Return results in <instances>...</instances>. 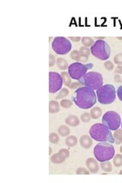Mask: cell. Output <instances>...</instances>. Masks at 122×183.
Here are the masks:
<instances>
[{
    "label": "cell",
    "mask_w": 122,
    "mask_h": 183,
    "mask_svg": "<svg viewBox=\"0 0 122 183\" xmlns=\"http://www.w3.org/2000/svg\"><path fill=\"white\" fill-rule=\"evenodd\" d=\"M80 85H81V83L80 82H73V83H72L71 85L70 86V88H71V89H75V88H80L79 86H80Z\"/></svg>",
    "instance_id": "36"
},
{
    "label": "cell",
    "mask_w": 122,
    "mask_h": 183,
    "mask_svg": "<svg viewBox=\"0 0 122 183\" xmlns=\"http://www.w3.org/2000/svg\"><path fill=\"white\" fill-rule=\"evenodd\" d=\"M93 67V64L91 63L83 64V63L76 62L70 64L68 66V73L71 79L79 80L87 73V71Z\"/></svg>",
    "instance_id": "7"
},
{
    "label": "cell",
    "mask_w": 122,
    "mask_h": 183,
    "mask_svg": "<svg viewBox=\"0 0 122 183\" xmlns=\"http://www.w3.org/2000/svg\"><path fill=\"white\" fill-rule=\"evenodd\" d=\"M50 141L52 143H57L59 141V136L56 133H51L50 134Z\"/></svg>",
    "instance_id": "27"
},
{
    "label": "cell",
    "mask_w": 122,
    "mask_h": 183,
    "mask_svg": "<svg viewBox=\"0 0 122 183\" xmlns=\"http://www.w3.org/2000/svg\"><path fill=\"white\" fill-rule=\"evenodd\" d=\"M86 166L88 170L90 171L92 173H96L99 170V163L95 159L93 158H88L86 160Z\"/></svg>",
    "instance_id": "11"
},
{
    "label": "cell",
    "mask_w": 122,
    "mask_h": 183,
    "mask_svg": "<svg viewBox=\"0 0 122 183\" xmlns=\"http://www.w3.org/2000/svg\"><path fill=\"white\" fill-rule=\"evenodd\" d=\"M57 65L60 70H66L68 67L67 61L65 59H63L62 57H59L57 60Z\"/></svg>",
    "instance_id": "19"
},
{
    "label": "cell",
    "mask_w": 122,
    "mask_h": 183,
    "mask_svg": "<svg viewBox=\"0 0 122 183\" xmlns=\"http://www.w3.org/2000/svg\"><path fill=\"white\" fill-rule=\"evenodd\" d=\"M88 56H86V55H80V57H79V60L77 61H79V62H86V61H88Z\"/></svg>",
    "instance_id": "37"
},
{
    "label": "cell",
    "mask_w": 122,
    "mask_h": 183,
    "mask_svg": "<svg viewBox=\"0 0 122 183\" xmlns=\"http://www.w3.org/2000/svg\"><path fill=\"white\" fill-rule=\"evenodd\" d=\"M117 38H118V39H121V40L122 38H119V37H117Z\"/></svg>",
    "instance_id": "45"
},
{
    "label": "cell",
    "mask_w": 122,
    "mask_h": 183,
    "mask_svg": "<svg viewBox=\"0 0 122 183\" xmlns=\"http://www.w3.org/2000/svg\"><path fill=\"white\" fill-rule=\"evenodd\" d=\"M51 152H52V149H51V148L50 147V153H49V154H51Z\"/></svg>",
    "instance_id": "42"
},
{
    "label": "cell",
    "mask_w": 122,
    "mask_h": 183,
    "mask_svg": "<svg viewBox=\"0 0 122 183\" xmlns=\"http://www.w3.org/2000/svg\"><path fill=\"white\" fill-rule=\"evenodd\" d=\"M115 73H118V74H122V66L118 65L116 66Z\"/></svg>",
    "instance_id": "38"
},
{
    "label": "cell",
    "mask_w": 122,
    "mask_h": 183,
    "mask_svg": "<svg viewBox=\"0 0 122 183\" xmlns=\"http://www.w3.org/2000/svg\"><path fill=\"white\" fill-rule=\"evenodd\" d=\"M65 123L70 127H76L79 124V120L76 115H70L66 118Z\"/></svg>",
    "instance_id": "14"
},
{
    "label": "cell",
    "mask_w": 122,
    "mask_h": 183,
    "mask_svg": "<svg viewBox=\"0 0 122 183\" xmlns=\"http://www.w3.org/2000/svg\"><path fill=\"white\" fill-rule=\"evenodd\" d=\"M90 51L94 57L101 60H107L111 56V48L104 40H97L91 47Z\"/></svg>",
    "instance_id": "5"
},
{
    "label": "cell",
    "mask_w": 122,
    "mask_h": 183,
    "mask_svg": "<svg viewBox=\"0 0 122 183\" xmlns=\"http://www.w3.org/2000/svg\"><path fill=\"white\" fill-rule=\"evenodd\" d=\"M91 115H89L88 113L86 112V113H83L81 115V120L82 121L84 122V123H88L89 121L91 120Z\"/></svg>",
    "instance_id": "28"
},
{
    "label": "cell",
    "mask_w": 122,
    "mask_h": 183,
    "mask_svg": "<svg viewBox=\"0 0 122 183\" xmlns=\"http://www.w3.org/2000/svg\"><path fill=\"white\" fill-rule=\"evenodd\" d=\"M93 153L95 159L102 163L109 161L113 158L115 154V149L111 143L102 142L95 145Z\"/></svg>",
    "instance_id": "3"
},
{
    "label": "cell",
    "mask_w": 122,
    "mask_h": 183,
    "mask_svg": "<svg viewBox=\"0 0 122 183\" xmlns=\"http://www.w3.org/2000/svg\"><path fill=\"white\" fill-rule=\"evenodd\" d=\"M89 134L93 140L99 142L115 143L111 130L104 124L98 123L92 125L89 129Z\"/></svg>",
    "instance_id": "2"
},
{
    "label": "cell",
    "mask_w": 122,
    "mask_h": 183,
    "mask_svg": "<svg viewBox=\"0 0 122 183\" xmlns=\"http://www.w3.org/2000/svg\"><path fill=\"white\" fill-rule=\"evenodd\" d=\"M105 67L107 70H112L114 69V64L111 63V61H105Z\"/></svg>",
    "instance_id": "33"
},
{
    "label": "cell",
    "mask_w": 122,
    "mask_h": 183,
    "mask_svg": "<svg viewBox=\"0 0 122 183\" xmlns=\"http://www.w3.org/2000/svg\"><path fill=\"white\" fill-rule=\"evenodd\" d=\"M72 100L76 105L82 109H88L94 106L97 101L96 94L93 89L88 87H80L75 92Z\"/></svg>",
    "instance_id": "1"
},
{
    "label": "cell",
    "mask_w": 122,
    "mask_h": 183,
    "mask_svg": "<svg viewBox=\"0 0 122 183\" xmlns=\"http://www.w3.org/2000/svg\"><path fill=\"white\" fill-rule=\"evenodd\" d=\"M60 111V104L57 101H50L49 103V111L50 113H57Z\"/></svg>",
    "instance_id": "15"
},
{
    "label": "cell",
    "mask_w": 122,
    "mask_h": 183,
    "mask_svg": "<svg viewBox=\"0 0 122 183\" xmlns=\"http://www.w3.org/2000/svg\"><path fill=\"white\" fill-rule=\"evenodd\" d=\"M66 159V156H64L63 154L58 152L57 154H54L52 156H51V158H50V160L51 162L55 164H60V163H63L65 160Z\"/></svg>",
    "instance_id": "13"
},
{
    "label": "cell",
    "mask_w": 122,
    "mask_h": 183,
    "mask_svg": "<svg viewBox=\"0 0 122 183\" xmlns=\"http://www.w3.org/2000/svg\"><path fill=\"white\" fill-rule=\"evenodd\" d=\"M121 128H122V122H121Z\"/></svg>",
    "instance_id": "46"
},
{
    "label": "cell",
    "mask_w": 122,
    "mask_h": 183,
    "mask_svg": "<svg viewBox=\"0 0 122 183\" xmlns=\"http://www.w3.org/2000/svg\"><path fill=\"white\" fill-rule=\"evenodd\" d=\"M101 165V167L104 171L107 172H111L112 170V165L111 163L109 161H106V162H102V163L100 164Z\"/></svg>",
    "instance_id": "23"
},
{
    "label": "cell",
    "mask_w": 122,
    "mask_h": 183,
    "mask_svg": "<svg viewBox=\"0 0 122 183\" xmlns=\"http://www.w3.org/2000/svg\"><path fill=\"white\" fill-rule=\"evenodd\" d=\"M70 39L75 41V42H77V41H79L81 40V38L80 37H70Z\"/></svg>",
    "instance_id": "39"
},
{
    "label": "cell",
    "mask_w": 122,
    "mask_h": 183,
    "mask_svg": "<svg viewBox=\"0 0 122 183\" xmlns=\"http://www.w3.org/2000/svg\"><path fill=\"white\" fill-rule=\"evenodd\" d=\"M80 52L79 51H78V50H73V51H72L71 52V54H70V57H71V58H72V60H78L79 58V57H80Z\"/></svg>",
    "instance_id": "29"
},
{
    "label": "cell",
    "mask_w": 122,
    "mask_h": 183,
    "mask_svg": "<svg viewBox=\"0 0 122 183\" xmlns=\"http://www.w3.org/2000/svg\"><path fill=\"white\" fill-rule=\"evenodd\" d=\"M69 95V90H68L66 88H63L60 90V92H59V93L57 94V95L56 96V99H61L63 98L66 97L67 95Z\"/></svg>",
    "instance_id": "24"
},
{
    "label": "cell",
    "mask_w": 122,
    "mask_h": 183,
    "mask_svg": "<svg viewBox=\"0 0 122 183\" xmlns=\"http://www.w3.org/2000/svg\"><path fill=\"white\" fill-rule=\"evenodd\" d=\"M114 165L116 167H119L122 166V155L121 154H117L115 157L114 158Z\"/></svg>",
    "instance_id": "25"
},
{
    "label": "cell",
    "mask_w": 122,
    "mask_h": 183,
    "mask_svg": "<svg viewBox=\"0 0 122 183\" xmlns=\"http://www.w3.org/2000/svg\"><path fill=\"white\" fill-rule=\"evenodd\" d=\"M102 122L111 131H116L121 124V116L116 111H109L102 116Z\"/></svg>",
    "instance_id": "9"
},
{
    "label": "cell",
    "mask_w": 122,
    "mask_h": 183,
    "mask_svg": "<svg viewBox=\"0 0 122 183\" xmlns=\"http://www.w3.org/2000/svg\"><path fill=\"white\" fill-rule=\"evenodd\" d=\"M119 174H120V175H122V170H121L120 172H119Z\"/></svg>",
    "instance_id": "44"
},
{
    "label": "cell",
    "mask_w": 122,
    "mask_h": 183,
    "mask_svg": "<svg viewBox=\"0 0 122 183\" xmlns=\"http://www.w3.org/2000/svg\"><path fill=\"white\" fill-rule=\"evenodd\" d=\"M63 79L60 73L57 72H49V93H56L61 89Z\"/></svg>",
    "instance_id": "10"
},
{
    "label": "cell",
    "mask_w": 122,
    "mask_h": 183,
    "mask_svg": "<svg viewBox=\"0 0 122 183\" xmlns=\"http://www.w3.org/2000/svg\"><path fill=\"white\" fill-rule=\"evenodd\" d=\"M60 104L61 107H63L64 109H69V108H70V107L72 106V102L69 99H63L61 100Z\"/></svg>",
    "instance_id": "26"
},
{
    "label": "cell",
    "mask_w": 122,
    "mask_h": 183,
    "mask_svg": "<svg viewBox=\"0 0 122 183\" xmlns=\"http://www.w3.org/2000/svg\"><path fill=\"white\" fill-rule=\"evenodd\" d=\"M61 76H62L65 86L70 87V86L71 85V77L70 76L69 73H67L66 72H61Z\"/></svg>",
    "instance_id": "22"
},
{
    "label": "cell",
    "mask_w": 122,
    "mask_h": 183,
    "mask_svg": "<svg viewBox=\"0 0 122 183\" xmlns=\"http://www.w3.org/2000/svg\"><path fill=\"white\" fill-rule=\"evenodd\" d=\"M76 174L78 175H88L89 174V171L87 169L84 167H80L77 169Z\"/></svg>",
    "instance_id": "30"
},
{
    "label": "cell",
    "mask_w": 122,
    "mask_h": 183,
    "mask_svg": "<svg viewBox=\"0 0 122 183\" xmlns=\"http://www.w3.org/2000/svg\"><path fill=\"white\" fill-rule=\"evenodd\" d=\"M52 49L60 55L66 54L72 49V44L70 40L64 37H57L53 40Z\"/></svg>",
    "instance_id": "8"
},
{
    "label": "cell",
    "mask_w": 122,
    "mask_h": 183,
    "mask_svg": "<svg viewBox=\"0 0 122 183\" xmlns=\"http://www.w3.org/2000/svg\"><path fill=\"white\" fill-rule=\"evenodd\" d=\"M79 52H80V54L81 55H86V56H88L89 54H90V50L87 47H81L80 48V50H79Z\"/></svg>",
    "instance_id": "32"
},
{
    "label": "cell",
    "mask_w": 122,
    "mask_h": 183,
    "mask_svg": "<svg viewBox=\"0 0 122 183\" xmlns=\"http://www.w3.org/2000/svg\"><path fill=\"white\" fill-rule=\"evenodd\" d=\"M102 109H100L99 107H94L93 109H92L91 110V117L93 119H98L101 116H102Z\"/></svg>",
    "instance_id": "16"
},
{
    "label": "cell",
    "mask_w": 122,
    "mask_h": 183,
    "mask_svg": "<svg viewBox=\"0 0 122 183\" xmlns=\"http://www.w3.org/2000/svg\"><path fill=\"white\" fill-rule=\"evenodd\" d=\"M113 137L115 143L116 144H121L122 143V130L118 129V130L115 131Z\"/></svg>",
    "instance_id": "18"
},
{
    "label": "cell",
    "mask_w": 122,
    "mask_h": 183,
    "mask_svg": "<svg viewBox=\"0 0 122 183\" xmlns=\"http://www.w3.org/2000/svg\"><path fill=\"white\" fill-rule=\"evenodd\" d=\"M79 81L86 87L92 88L93 90H97L103 84V77L99 72L92 71L87 72Z\"/></svg>",
    "instance_id": "6"
},
{
    "label": "cell",
    "mask_w": 122,
    "mask_h": 183,
    "mask_svg": "<svg viewBox=\"0 0 122 183\" xmlns=\"http://www.w3.org/2000/svg\"><path fill=\"white\" fill-rule=\"evenodd\" d=\"M117 95H118V98L119 100L122 102V86H119L117 89Z\"/></svg>",
    "instance_id": "35"
},
{
    "label": "cell",
    "mask_w": 122,
    "mask_h": 183,
    "mask_svg": "<svg viewBox=\"0 0 122 183\" xmlns=\"http://www.w3.org/2000/svg\"><path fill=\"white\" fill-rule=\"evenodd\" d=\"M95 38H96L97 40H102V39L105 38V37H95Z\"/></svg>",
    "instance_id": "41"
},
{
    "label": "cell",
    "mask_w": 122,
    "mask_h": 183,
    "mask_svg": "<svg viewBox=\"0 0 122 183\" xmlns=\"http://www.w3.org/2000/svg\"><path fill=\"white\" fill-rule=\"evenodd\" d=\"M58 132H59V134H60L62 137H66L70 134V130L67 126L62 125L58 128Z\"/></svg>",
    "instance_id": "20"
},
{
    "label": "cell",
    "mask_w": 122,
    "mask_h": 183,
    "mask_svg": "<svg viewBox=\"0 0 122 183\" xmlns=\"http://www.w3.org/2000/svg\"><path fill=\"white\" fill-rule=\"evenodd\" d=\"M115 81L116 82H121L122 81L121 78V76L119 75H115Z\"/></svg>",
    "instance_id": "40"
},
{
    "label": "cell",
    "mask_w": 122,
    "mask_h": 183,
    "mask_svg": "<svg viewBox=\"0 0 122 183\" xmlns=\"http://www.w3.org/2000/svg\"><path fill=\"white\" fill-rule=\"evenodd\" d=\"M114 61L118 65H122V53H120L114 57Z\"/></svg>",
    "instance_id": "31"
},
{
    "label": "cell",
    "mask_w": 122,
    "mask_h": 183,
    "mask_svg": "<svg viewBox=\"0 0 122 183\" xmlns=\"http://www.w3.org/2000/svg\"><path fill=\"white\" fill-rule=\"evenodd\" d=\"M98 101L102 105H110L116 99V90L114 86L106 84L102 86L96 90Z\"/></svg>",
    "instance_id": "4"
},
{
    "label": "cell",
    "mask_w": 122,
    "mask_h": 183,
    "mask_svg": "<svg viewBox=\"0 0 122 183\" xmlns=\"http://www.w3.org/2000/svg\"><path fill=\"white\" fill-rule=\"evenodd\" d=\"M54 64H55V57L52 54H50V56H49V66H53Z\"/></svg>",
    "instance_id": "34"
},
{
    "label": "cell",
    "mask_w": 122,
    "mask_h": 183,
    "mask_svg": "<svg viewBox=\"0 0 122 183\" xmlns=\"http://www.w3.org/2000/svg\"><path fill=\"white\" fill-rule=\"evenodd\" d=\"M79 143H80L81 147H83L84 149H89L93 145L92 138L88 135L82 136L80 140H79Z\"/></svg>",
    "instance_id": "12"
},
{
    "label": "cell",
    "mask_w": 122,
    "mask_h": 183,
    "mask_svg": "<svg viewBox=\"0 0 122 183\" xmlns=\"http://www.w3.org/2000/svg\"><path fill=\"white\" fill-rule=\"evenodd\" d=\"M120 151H121V154H122V146L120 147Z\"/></svg>",
    "instance_id": "43"
},
{
    "label": "cell",
    "mask_w": 122,
    "mask_h": 183,
    "mask_svg": "<svg viewBox=\"0 0 122 183\" xmlns=\"http://www.w3.org/2000/svg\"><path fill=\"white\" fill-rule=\"evenodd\" d=\"M94 43H95L94 40L89 37H84L82 38V44L85 47H92Z\"/></svg>",
    "instance_id": "21"
},
{
    "label": "cell",
    "mask_w": 122,
    "mask_h": 183,
    "mask_svg": "<svg viewBox=\"0 0 122 183\" xmlns=\"http://www.w3.org/2000/svg\"><path fill=\"white\" fill-rule=\"evenodd\" d=\"M77 142H78V139L75 136H69L65 140L66 144L70 147H72L76 146L77 144Z\"/></svg>",
    "instance_id": "17"
}]
</instances>
